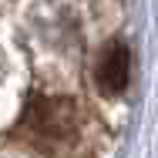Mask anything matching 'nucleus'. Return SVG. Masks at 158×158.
Listing matches in <instances>:
<instances>
[{
  "instance_id": "1",
  "label": "nucleus",
  "mask_w": 158,
  "mask_h": 158,
  "mask_svg": "<svg viewBox=\"0 0 158 158\" xmlns=\"http://www.w3.org/2000/svg\"><path fill=\"white\" fill-rule=\"evenodd\" d=\"M24 128H27L34 145H40V152H51L54 145L71 141V135H74V108H71V101H40V104H34L27 111Z\"/></svg>"
},
{
  "instance_id": "2",
  "label": "nucleus",
  "mask_w": 158,
  "mask_h": 158,
  "mask_svg": "<svg viewBox=\"0 0 158 158\" xmlns=\"http://www.w3.org/2000/svg\"><path fill=\"white\" fill-rule=\"evenodd\" d=\"M128 77H131V54L118 40V44L104 47V54L98 61V84L104 94H121L128 88Z\"/></svg>"
}]
</instances>
